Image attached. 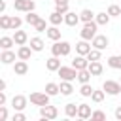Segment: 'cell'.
I'll return each instance as SVG.
<instances>
[{"mask_svg": "<svg viewBox=\"0 0 121 121\" xmlns=\"http://www.w3.org/2000/svg\"><path fill=\"white\" fill-rule=\"evenodd\" d=\"M68 51H70V45L66 42H60V43H55L53 45V53L55 55H66Z\"/></svg>", "mask_w": 121, "mask_h": 121, "instance_id": "cell-1", "label": "cell"}, {"mask_svg": "<svg viewBox=\"0 0 121 121\" xmlns=\"http://www.w3.org/2000/svg\"><path fill=\"white\" fill-rule=\"evenodd\" d=\"M30 102H34V104H38V106H45V104H47V95L34 93V95H30Z\"/></svg>", "mask_w": 121, "mask_h": 121, "instance_id": "cell-2", "label": "cell"}, {"mask_svg": "<svg viewBox=\"0 0 121 121\" xmlns=\"http://www.w3.org/2000/svg\"><path fill=\"white\" fill-rule=\"evenodd\" d=\"M42 117H45V119H53V117H57V108L45 104V106L42 108Z\"/></svg>", "mask_w": 121, "mask_h": 121, "instance_id": "cell-3", "label": "cell"}, {"mask_svg": "<svg viewBox=\"0 0 121 121\" xmlns=\"http://www.w3.org/2000/svg\"><path fill=\"white\" fill-rule=\"evenodd\" d=\"M104 91H108V93H112V95H117V93L121 91V87H119V83H115V81H106V83H104Z\"/></svg>", "mask_w": 121, "mask_h": 121, "instance_id": "cell-4", "label": "cell"}, {"mask_svg": "<svg viewBox=\"0 0 121 121\" xmlns=\"http://www.w3.org/2000/svg\"><path fill=\"white\" fill-rule=\"evenodd\" d=\"M59 74H60V78H64V79H72V78H76V70H74V68H60Z\"/></svg>", "mask_w": 121, "mask_h": 121, "instance_id": "cell-5", "label": "cell"}, {"mask_svg": "<svg viewBox=\"0 0 121 121\" xmlns=\"http://www.w3.org/2000/svg\"><path fill=\"white\" fill-rule=\"evenodd\" d=\"M15 8L17 9H32L34 4L30 0H15Z\"/></svg>", "mask_w": 121, "mask_h": 121, "instance_id": "cell-6", "label": "cell"}, {"mask_svg": "<svg viewBox=\"0 0 121 121\" xmlns=\"http://www.w3.org/2000/svg\"><path fill=\"white\" fill-rule=\"evenodd\" d=\"M95 28H96V26H95L93 23H87L85 28H83V32H81V36H83V38H91V36L95 34Z\"/></svg>", "mask_w": 121, "mask_h": 121, "instance_id": "cell-7", "label": "cell"}, {"mask_svg": "<svg viewBox=\"0 0 121 121\" xmlns=\"http://www.w3.org/2000/svg\"><path fill=\"white\" fill-rule=\"evenodd\" d=\"M19 19L17 17H13V19H8V17H4L2 19V26H19Z\"/></svg>", "mask_w": 121, "mask_h": 121, "instance_id": "cell-8", "label": "cell"}, {"mask_svg": "<svg viewBox=\"0 0 121 121\" xmlns=\"http://www.w3.org/2000/svg\"><path fill=\"white\" fill-rule=\"evenodd\" d=\"M78 113H79V117H89L91 115V110H89L87 104H79L78 106Z\"/></svg>", "mask_w": 121, "mask_h": 121, "instance_id": "cell-9", "label": "cell"}, {"mask_svg": "<svg viewBox=\"0 0 121 121\" xmlns=\"http://www.w3.org/2000/svg\"><path fill=\"white\" fill-rule=\"evenodd\" d=\"M95 45H96L98 49L106 47V45H108V38H106V36H96V38H95Z\"/></svg>", "mask_w": 121, "mask_h": 121, "instance_id": "cell-10", "label": "cell"}, {"mask_svg": "<svg viewBox=\"0 0 121 121\" xmlns=\"http://www.w3.org/2000/svg\"><path fill=\"white\" fill-rule=\"evenodd\" d=\"M25 102H26V100H25V96H15V98H13V106H15L17 110L25 108Z\"/></svg>", "mask_w": 121, "mask_h": 121, "instance_id": "cell-11", "label": "cell"}, {"mask_svg": "<svg viewBox=\"0 0 121 121\" xmlns=\"http://www.w3.org/2000/svg\"><path fill=\"white\" fill-rule=\"evenodd\" d=\"M30 45H32V49H36V51H40V49L43 47V43H42L40 38H32V40H30Z\"/></svg>", "mask_w": 121, "mask_h": 121, "instance_id": "cell-12", "label": "cell"}, {"mask_svg": "<svg viewBox=\"0 0 121 121\" xmlns=\"http://www.w3.org/2000/svg\"><path fill=\"white\" fill-rule=\"evenodd\" d=\"M87 66V62H85V59H81V57H78V59H74V68H79V70H83Z\"/></svg>", "mask_w": 121, "mask_h": 121, "instance_id": "cell-13", "label": "cell"}, {"mask_svg": "<svg viewBox=\"0 0 121 121\" xmlns=\"http://www.w3.org/2000/svg\"><path fill=\"white\" fill-rule=\"evenodd\" d=\"M47 68H49V70H57V68H59V59H55V57L49 59V60H47Z\"/></svg>", "mask_w": 121, "mask_h": 121, "instance_id": "cell-14", "label": "cell"}, {"mask_svg": "<svg viewBox=\"0 0 121 121\" xmlns=\"http://www.w3.org/2000/svg\"><path fill=\"white\" fill-rule=\"evenodd\" d=\"M108 62H110V66H113V68H121V57H112Z\"/></svg>", "mask_w": 121, "mask_h": 121, "instance_id": "cell-15", "label": "cell"}, {"mask_svg": "<svg viewBox=\"0 0 121 121\" xmlns=\"http://www.w3.org/2000/svg\"><path fill=\"white\" fill-rule=\"evenodd\" d=\"M78 53H81V55H85V53H89V45H87L85 42H81V43H78Z\"/></svg>", "mask_w": 121, "mask_h": 121, "instance_id": "cell-16", "label": "cell"}, {"mask_svg": "<svg viewBox=\"0 0 121 121\" xmlns=\"http://www.w3.org/2000/svg\"><path fill=\"white\" fill-rule=\"evenodd\" d=\"M45 91H47V95H55V93H59V87H57L55 83H47Z\"/></svg>", "mask_w": 121, "mask_h": 121, "instance_id": "cell-17", "label": "cell"}, {"mask_svg": "<svg viewBox=\"0 0 121 121\" xmlns=\"http://www.w3.org/2000/svg\"><path fill=\"white\" fill-rule=\"evenodd\" d=\"M19 57H21V59H28V57H30V49H28V47H21V49H19Z\"/></svg>", "mask_w": 121, "mask_h": 121, "instance_id": "cell-18", "label": "cell"}, {"mask_svg": "<svg viewBox=\"0 0 121 121\" xmlns=\"http://www.w3.org/2000/svg\"><path fill=\"white\" fill-rule=\"evenodd\" d=\"M15 72H17V74H25V72H26V64H25V62H17V64H15Z\"/></svg>", "mask_w": 121, "mask_h": 121, "instance_id": "cell-19", "label": "cell"}, {"mask_svg": "<svg viewBox=\"0 0 121 121\" xmlns=\"http://www.w3.org/2000/svg\"><path fill=\"white\" fill-rule=\"evenodd\" d=\"M100 72H102L100 62H93V64H91V74H100Z\"/></svg>", "mask_w": 121, "mask_h": 121, "instance_id": "cell-20", "label": "cell"}, {"mask_svg": "<svg viewBox=\"0 0 121 121\" xmlns=\"http://www.w3.org/2000/svg\"><path fill=\"white\" fill-rule=\"evenodd\" d=\"M25 40H26V34L25 32H17L15 34V42L17 43H25Z\"/></svg>", "mask_w": 121, "mask_h": 121, "instance_id": "cell-21", "label": "cell"}, {"mask_svg": "<svg viewBox=\"0 0 121 121\" xmlns=\"http://www.w3.org/2000/svg\"><path fill=\"white\" fill-rule=\"evenodd\" d=\"M15 57H13V53H9V51H6V53H2V60L4 62H11Z\"/></svg>", "mask_w": 121, "mask_h": 121, "instance_id": "cell-22", "label": "cell"}, {"mask_svg": "<svg viewBox=\"0 0 121 121\" xmlns=\"http://www.w3.org/2000/svg\"><path fill=\"white\" fill-rule=\"evenodd\" d=\"M78 78H79V81H83V83H85V81L89 79V72H87V70L83 68V70H81V72L78 74Z\"/></svg>", "mask_w": 121, "mask_h": 121, "instance_id": "cell-23", "label": "cell"}, {"mask_svg": "<svg viewBox=\"0 0 121 121\" xmlns=\"http://www.w3.org/2000/svg\"><path fill=\"white\" fill-rule=\"evenodd\" d=\"M66 23H68V25H76V23H78V17H76V13H68V17H66Z\"/></svg>", "mask_w": 121, "mask_h": 121, "instance_id": "cell-24", "label": "cell"}, {"mask_svg": "<svg viewBox=\"0 0 121 121\" xmlns=\"http://www.w3.org/2000/svg\"><path fill=\"white\" fill-rule=\"evenodd\" d=\"M60 91H62L64 95H70V93H72V85H70V83H62V85H60Z\"/></svg>", "mask_w": 121, "mask_h": 121, "instance_id": "cell-25", "label": "cell"}, {"mask_svg": "<svg viewBox=\"0 0 121 121\" xmlns=\"http://www.w3.org/2000/svg\"><path fill=\"white\" fill-rule=\"evenodd\" d=\"M76 112H78V106H76V104H68V106H66V113H68V115H74Z\"/></svg>", "mask_w": 121, "mask_h": 121, "instance_id": "cell-26", "label": "cell"}, {"mask_svg": "<svg viewBox=\"0 0 121 121\" xmlns=\"http://www.w3.org/2000/svg\"><path fill=\"white\" fill-rule=\"evenodd\" d=\"M47 36L53 38V40H57V38H59V30H57V28H49V30H47Z\"/></svg>", "mask_w": 121, "mask_h": 121, "instance_id": "cell-27", "label": "cell"}, {"mask_svg": "<svg viewBox=\"0 0 121 121\" xmlns=\"http://www.w3.org/2000/svg\"><path fill=\"white\" fill-rule=\"evenodd\" d=\"M26 21H28V23H32V25H36V23H38L40 19H38V17H36L34 13H28V15H26Z\"/></svg>", "mask_w": 121, "mask_h": 121, "instance_id": "cell-28", "label": "cell"}, {"mask_svg": "<svg viewBox=\"0 0 121 121\" xmlns=\"http://www.w3.org/2000/svg\"><path fill=\"white\" fill-rule=\"evenodd\" d=\"M104 98V95L100 93V91H93V100H96V102H100Z\"/></svg>", "mask_w": 121, "mask_h": 121, "instance_id": "cell-29", "label": "cell"}, {"mask_svg": "<svg viewBox=\"0 0 121 121\" xmlns=\"http://www.w3.org/2000/svg\"><path fill=\"white\" fill-rule=\"evenodd\" d=\"M81 17H83L85 21H91V17H93V13H91L89 9H83V11H81Z\"/></svg>", "mask_w": 121, "mask_h": 121, "instance_id": "cell-30", "label": "cell"}, {"mask_svg": "<svg viewBox=\"0 0 121 121\" xmlns=\"http://www.w3.org/2000/svg\"><path fill=\"white\" fill-rule=\"evenodd\" d=\"M81 95H85V96H87V95H93V89H91L89 85H83V87H81Z\"/></svg>", "mask_w": 121, "mask_h": 121, "instance_id": "cell-31", "label": "cell"}, {"mask_svg": "<svg viewBox=\"0 0 121 121\" xmlns=\"http://www.w3.org/2000/svg\"><path fill=\"white\" fill-rule=\"evenodd\" d=\"M57 6H59V11H66V0H57Z\"/></svg>", "mask_w": 121, "mask_h": 121, "instance_id": "cell-32", "label": "cell"}, {"mask_svg": "<svg viewBox=\"0 0 121 121\" xmlns=\"http://www.w3.org/2000/svg\"><path fill=\"white\" fill-rule=\"evenodd\" d=\"M60 19H62V17H60V13H59V11H57V13H53V15H51V23H59V21H60Z\"/></svg>", "mask_w": 121, "mask_h": 121, "instance_id": "cell-33", "label": "cell"}, {"mask_svg": "<svg viewBox=\"0 0 121 121\" xmlns=\"http://www.w3.org/2000/svg\"><path fill=\"white\" fill-rule=\"evenodd\" d=\"M98 57H100V53H98V51H89V59H91V60H96Z\"/></svg>", "mask_w": 121, "mask_h": 121, "instance_id": "cell-34", "label": "cell"}, {"mask_svg": "<svg viewBox=\"0 0 121 121\" xmlns=\"http://www.w3.org/2000/svg\"><path fill=\"white\" fill-rule=\"evenodd\" d=\"M91 117H93V119H96V121H100V119H104V113H102V112H95Z\"/></svg>", "mask_w": 121, "mask_h": 121, "instance_id": "cell-35", "label": "cell"}, {"mask_svg": "<svg viewBox=\"0 0 121 121\" xmlns=\"http://www.w3.org/2000/svg\"><path fill=\"white\" fill-rule=\"evenodd\" d=\"M98 23H102V25L108 23V15H106V13H100V15H98Z\"/></svg>", "mask_w": 121, "mask_h": 121, "instance_id": "cell-36", "label": "cell"}, {"mask_svg": "<svg viewBox=\"0 0 121 121\" xmlns=\"http://www.w3.org/2000/svg\"><path fill=\"white\" fill-rule=\"evenodd\" d=\"M0 43H2L4 47H9V45H11V40H9V38H2V42H0Z\"/></svg>", "mask_w": 121, "mask_h": 121, "instance_id": "cell-37", "label": "cell"}, {"mask_svg": "<svg viewBox=\"0 0 121 121\" xmlns=\"http://www.w3.org/2000/svg\"><path fill=\"white\" fill-rule=\"evenodd\" d=\"M119 11H121V9H119L117 6H112V8H110V13H112V15H117Z\"/></svg>", "mask_w": 121, "mask_h": 121, "instance_id": "cell-38", "label": "cell"}, {"mask_svg": "<svg viewBox=\"0 0 121 121\" xmlns=\"http://www.w3.org/2000/svg\"><path fill=\"white\" fill-rule=\"evenodd\" d=\"M36 28H38V30H43V28H45V23H43V21H38V23H36Z\"/></svg>", "mask_w": 121, "mask_h": 121, "instance_id": "cell-39", "label": "cell"}, {"mask_svg": "<svg viewBox=\"0 0 121 121\" xmlns=\"http://www.w3.org/2000/svg\"><path fill=\"white\" fill-rule=\"evenodd\" d=\"M6 115H8V113H6V110L2 108V110H0V121H4V119H6Z\"/></svg>", "mask_w": 121, "mask_h": 121, "instance_id": "cell-40", "label": "cell"}, {"mask_svg": "<svg viewBox=\"0 0 121 121\" xmlns=\"http://www.w3.org/2000/svg\"><path fill=\"white\" fill-rule=\"evenodd\" d=\"M15 121H25V115H21V113H19V115H15Z\"/></svg>", "mask_w": 121, "mask_h": 121, "instance_id": "cell-41", "label": "cell"}, {"mask_svg": "<svg viewBox=\"0 0 121 121\" xmlns=\"http://www.w3.org/2000/svg\"><path fill=\"white\" fill-rule=\"evenodd\" d=\"M115 117H117V119H121V108H117V110H115Z\"/></svg>", "mask_w": 121, "mask_h": 121, "instance_id": "cell-42", "label": "cell"}]
</instances>
